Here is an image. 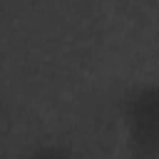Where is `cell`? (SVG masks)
Returning a JSON list of instances; mask_svg holds the SVG:
<instances>
[{
    "label": "cell",
    "instance_id": "cell-1",
    "mask_svg": "<svg viewBox=\"0 0 159 159\" xmlns=\"http://www.w3.org/2000/svg\"><path fill=\"white\" fill-rule=\"evenodd\" d=\"M114 119L124 159H159V77L124 84L114 97Z\"/></svg>",
    "mask_w": 159,
    "mask_h": 159
},
{
    "label": "cell",
    "instance_id": "cell-2",
    "mask_svg": "<svg viewBox=\"0 0 159 159\" xmlns=\"http://www.w3.org/2000/svg\"><path fill=\"white\" fill-rule=\"evenodd\" d=\"M17 159H80V157L67 139L47 137V139H37L30 147H25L17 154Z\"/></svg>",
    "mask_w": 159,
    "mask_h": 159
}]
</instances>
